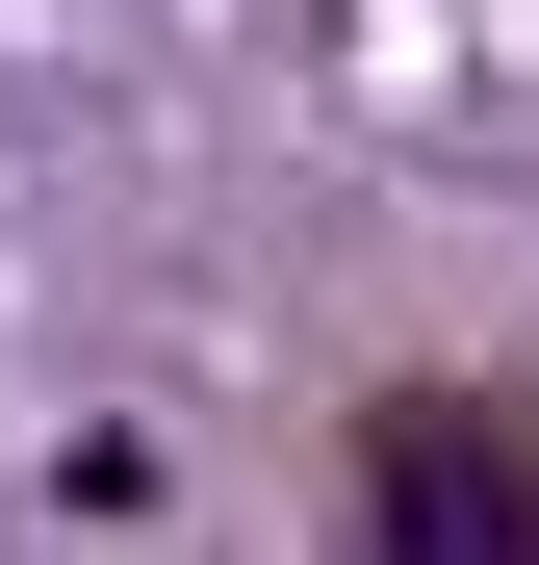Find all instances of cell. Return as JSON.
<instances>
[{"mask_svg": "<svg viewBox=\"0 0 539 565\" xmlns=\"http://www.w3.org/2000/svg\"><path fill=\"white\" fill-rule=\"evenodd\" d=\"M359 565H539V412L386 386L359 412Z\"/></svg>", "mask_w": 539, "mask_h": 565, "instance_id": "6da1fadb", "label": "cell"}]
</instances>
